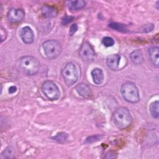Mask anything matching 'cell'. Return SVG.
Segmentation results:
<instances>
[{
  "instance_id": "6da1fadb",
  "label": "cell",
  "mask_w": 159,
  "mask_h": 159,
  "mask_svg": "<svg viewBox=\"0 0 159 159\" xmlns=\"http://www.w3.org/2000/svg\"><path fill=\"white\" fill-rule=\"evenodd\" d=\"M112 120L118 129H125L132 124V117L127 108L120 107L116 109L114 112Z\"/></svg>"
},
{
  "instance_id": "7a4b0ae2",
  "label": "cell",
  "mask_w": 159,
  "mask_h": 159,
  "mask_svg": "<svg viewBox=\"0 0 159 159\" xmlns=\"http://www.w3.org/2000/svg\"><path fill=\"white\" fill-rule=\"evenodd\" d=\"M19 68L23 73L27 75L36 74L40 66L39 60L32 56H24L19 59Z\"/></svg>"
},
{
  "instance_id": "3957f363",
  "label": "cell",
  "mask_w": 159,
  "mask_h": 159,
  "mask_svg": "<svg viewBox=\"0 0 159 159\" xmlns=\"http://www.w3.org/2000/svg\"><path fill=\"white\" fill-rule=\"evenodd\" d=\"M120 93L125 101L129 102L135 103L140 100L139 89L134 83H124L121 86Z\"/></svg>"
},
{
  "instance_id": "277c9868",
  "label": "cell",
  "mask_w": 159,
  "mask_h": 159,
  "mask_svg": "<svg viewBox=\"0 0 159 159\" xmlns=\"http://www.w3.org/2000/svg\"><path fill=\"white\" fill-rule=\"evenodd\" d=\"M61 75L67 86H70L76 83L78 78V74L75 64L73 63H66L61 70Z\"/></svg>"
},
{
  "instance_id": "5b68a950",
  "label": "cell",
  "mask_w": 159,
  "mask_h": 159,
  "mask_svg": "<svg viewBox=\"0 0 159 159\" xmlns=\"http://www.w3.org/2000/svg\"><path fill=\"white\" fill-rule=\"evenodd\" d=\"M43 52L48 59H54L59 56L61 52V46L56 40H48L42 44Z\"/></svg>"
},
{
  "instance_id": "8992f818",
  "label": "cell",
  "mask_w": 159,
  "mask_h": 159,
  "mask_svg": "<svg viewBox=\"0 0 159 159\" xmlns=\"http://www.w3.org/2000/svg\"><path fill=\"white\" fill-rule=\"evenodd\" d=\"M41 89L44 95L50 100H57L60 96V91L58 87L52 81L47 80L43 82Z\"/></svg>"
},
{
  "instance_id": "52a82bcc",
  "label": "cell",
  "mask_w": 159,
  "mask_h": 159,
  "mask_svg": "<svg viewBox=\"0 0 159 159\" xmlns=\"http://www.w3.org/2000/svg\"><path fill=\"white\" fill-rule=\"evenodd\" d=\"M80 57L85 61H91L95 58V52L91 45L87 42H84L80 49Z\"/></svg>"
},
{
  "instance_id": "ba28073f",
  "label": "cell",
  "mask_w": 159,
  "mask_h": 159,
  "mask_svg": "<svg viewBox=\"0 0 159 159\" xmlns=\"http://www.w3.org/2000/svg\"><path fill=\"white\" fill-rule=\"evenodd\" d=\"M25 16L24 11L21 9L11 8L7 14V17L9 22L12 23L20 22Z\"/></svg>"
},
{
  "instance_id": "9c48e42d",
  "label": "cell",
  "mask_w": 159,
  "mask_h": 159,
  "mask_svg": "<svg viewBox=\"0 0 159 159\" xmlns=\"http://www.w3.org/2000/svg\"><path fill=\"white\" fill-rule=\"evenodd\" d=\"M20 37L21 40L27 44H29L33 42L34 40V34L33 30L28 26L22 27L19 32Z\"/></svg>"
},
{
  "instance_id": "30bf717a",
  "label": "cell",
  "mask_w": 159,
  "mask_h": 159,
  "mask_svg": "<svg viewBox=\"0 0 159 159\" xmlns=\"http://www.w3.org/2000/svg\"><path fill=\"white\" fill-rule=\"evenodd\" d=\"M120 57L118 54H112L107 57L106 60V65L111 70H116L119 65Z\"/></svg>"
},
{
  "instance_id": "8fae6325",
  "label": "cell",
  "mask_w": 159,
  "mask_h": 159,
  "mask_svg": "<svg viewBox=\"0 0 159 159\" xmlns=\"http://www.w3.org/2000/svg\"><path fill=\"white\" fill-rule=\"evenodd\" d=\"M75 88L78 93L83 98H88L91 96V89L85 83H80L78 84Z\"/></svg>"
},
{
  "instance_id": "7c38bea8",
  "label": "cell",
  "mask_w": 159,
  "mask_h": 159,
  "mask_svg": "<svg viewBox=\"0 0 159 159\" xmlns=\"http://www.w3.org/2000/svg\"><path fill=\"white\" fill-rule=\"evenodd\" d=\"M42 15L46 18H52L55 17L58 14V11L57 9L52 6L48 5H44L41 9Z\"/></svg>"
},
{
  "instance_id": "4fadbf2b",
  "label": "cell",
  "mask_w": 159,
  "mask_h": 159,
  "mask_svg": "<svg viewBox=\"0 0 159 159\" xmlns=\"http://www.w3.org/2000/svg\"><path fill=\"white\" fill-rule=\"evenodd\" d=\"M130 58L131 61L135 65H140L143 61V55L142 52L139 50L137 49L134 50L130 54Z\"/></svg>"
},
{
  "instance_id": "5bb4252c",
  "label": "cell",
  "mask_w": 159,
  "mask_h": 159,
  "mask_svg": "<svg viewBox=\"0 0 159 159\" xmlns=\"http://www.w3.org/2000/svg\"><path fill=\"white\" fill-rule=\"evenodd\" d=\"M91 76L93 81L96 84H100L104 80V73L101 68H96L91 71Z\"/></svg>"
},
{
  "instance_id": "9a60e30c",
  "label": "cell",
  "mask_w": 159,
  "mask_h": 159,
  "mask_svg": "<svg viewBox=\"0 0 159 159\" xmlns=\"http://www.w3.org/2000/svg\"><path fill=\"white\" fill-rule=\"evenodd\" d=\"M158 50H159L158 47L156 46L151 47L148 50V54H149L150 61L157 67L158 66V64H159Z\"/></svg>"
},
{
  "instance_id": "2e32d148",
  "label": "cell",
  "mask_w": 159,
  "mask_h": 159,
  "mask_svg": "<svg viewBox=\"0 0 159 159\" xmlns=\"http://www.w3.org/2000/svg\"><path fill=\"white\" fill-rule=\"evenodd\" d=\"M69 9L72 11H79L83 9L86 4V2L83 0L78 1H70L67 2Z\"/></svg>"
},
{
  "instance_id": "e0dca14e",
  "label": "cell",
  "mask_w": 159,
  "mask_h": 159,
  "mask_svg": "<svg viewBox=\"0 0 159 159\" xmlns=\"http://www.w3.org/2000/svg\"><path fill=\"white\" fill-rule=\"evenodd\" d=\"M158 105H159L158 101H155L150 104V107H149L150 112L152 116L155 119H158V116H159Z\"/></svg>"
},
{
  "instance_id": "ac0fdd59",
  "label": "cell",
  "mask_w": 159,
  "mask_h": 159,
  "mask_svg": "<svg viewBox=\"0 0 159 159\" xmlns=\"http://www.w3.org/2000/svg\"><path fill=\"white\" fill-rule=\"evenodd\" d=\"M109 27H110L112 29H114L120 32H125L126 30L125 25L121 24H119V23L111 22L109 24Z\"/></svg>"
},
{
  "instance_id": "d6986e66",
  "label": "cell",
  "mask_w": 159,
  "mask_h": 159,
  "mask_svg": "<svg viewBox=\"0 0 159 159\" xmlns=\"http://www.w3.org/2000/svg\"><path fill=\"white\" fill-rule=\"evenodd\" d=\"M102 44L106 47H112L114 45V40L110 37H105L102 39Z\"/></svg>"
},
{
  "instance_id": "ffe728a7",
  "label": "cell",
  "mask_w": 159,
  "mask_h": 159,
  "mask_svg": "<svg viewBox=\"0 0 159 159\" xmlns=\"http://www.w3.org/2000/svg\"><path fill=\"white\" fill-rule=\"evenodd\" d=\"M67 137H68V135L66 133L60 132L56 136H55L53 139H54V140H57L60 142H63L67 139Z\"/></svg>"
},
{
  "instance_id": "44dd1931",
  "label": "cell",
  "mask_w": 159,
  "mask_h": 159,
  "mask_svg": "<svg viewBox=\"0 0 159 159\" xmlns=\"http://www.w3.org/2000/svg\"><path fill=\"white\" fill-rule=\"evenodd\" d=\"M102 136L101 135H92L90 136L89 137H88L86 140H85V143H91L93 142H95L96 141H98L99 140H101V137Z\"/></svg>"
},
{
  "instance_id": "7402d4cb",
  "label": "cell",
  "mask_w": 159,
  "mask_h": 159,
  "mask_svg": "<svg viewBox=\"0 0 159 159\" xmlns=\"http://www.w3.org/2000/svg\"><path fill=\"white\" fill-rule=\"evenodd\" d=\"M73 19H74V17L66 16H65V17H63L62 18V19H61V24L63 25H67L69 23H70L71 21H73Z\"/></svg>"
},
{
  "instance_id": "603a6c76",
  "label": "cell",
  "mask_w": 159,
  "mask_h": 159,
  "mask_svg": "<svg viewBox=\"0 0 159 159\" xmlns=\"http://www.w3.org/2000/svg\"><path fill=\"white\" fill-rule=\"evenodd\" d=\"M154 28V25L152 24H146L142 26V32H150L153 30Z\"/></svg>"
},
{
  "instance_id": "cb8c5ba5",
  "label": "cell",
  "mask_w": 159,
  "mask_h": 159,
  "mask_svg": "<svg viewBox=\"0 0 159 159\" xmlns=\"http://www.w3.org/2000/svg\"><path fill=\"white\" fill-rule=\"evenodd\" d=\"M12 149L11 148V147H9L7 148L4 151L3 153H4L5 154L2 153L1 157H2V158H10V157H11V155H12Z\"/></svg>"
},
{
  "instance_id": "d4e9b609",
  "label": "cell",
  "mask_w": 159,
  "mask_h": 159,
  "mask_svg": "<svg viewBox=\"0 0 159 159\" xmlns=\"http://www.w3.org/2000/svg\"><path fill=\"white\" fill-rule=\"evenodd\" d=\"M0 34H1V42H2L3 40H4L7 37V32L6 30L5 29H4L2 27H1V30H0Z\"/></svg>"
},
{
  "instance_id": "484cf974",
  "label": "cell",
  "mask_w": 159,
  "mask_h": 159,
  "mask_svg": "<svg viewBox=\"0 0 159 159\" xmlns=\"http://www.w3.org/2000/svg\"><path fill=\"white\" fill-rule=\"evenodd\" d=\"M78 30V25L76 24H73L71 25L70 29V32L69 34L70 35H73Z\"/></svg>"
},
{
  "instance_id": "4316f807",
  "label": "cell",
  "mask_w": 159,
  "mask_h": 159,
  "mask_svg": "<svg viewBox=\"0 0 159 159\" xmlns=\"http://www.w3.org/2000/svg\"><path fill=\"white\" fill-rule=\"evenodd\" d=\"M116 157H117V155L115 154L114 152L112 153V152H108L105 157L106 158H116Z\"/></svg>"
},
{
  "instance_id": "83f0119b",
  "label": "cell",
  "mask_w": 159,
  "mask_h": 159,
  "mask_svg": "<svg viewBox=\"0 0 159 159\" xmlns=\"http://www.w3.org/2000/svg\"><path fill=\"white\" fill-rule=\"evenodd\" d=\"M16 91H17V88H16V86H11L9 88V93L12 94V93H15Z\"/></svg>"
}]
</instances>
